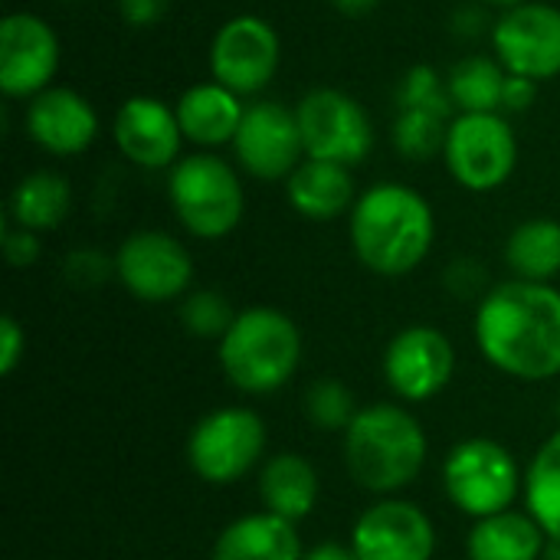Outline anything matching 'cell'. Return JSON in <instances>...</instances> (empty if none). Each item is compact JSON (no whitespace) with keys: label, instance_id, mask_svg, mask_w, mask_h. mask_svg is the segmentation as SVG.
<instances>
[{"label":"cell","instance_id":"cell-1","mask_svg":"<svg viewBox=\"0 0 560 560\" xmlns=\"http://www.w3.org/2000/svg\"><path fill=\"white\" fill-rule=\"evenodd\" d=\"M482 358L528 384L560 374V289L551 282L509 279L492 285L476 308Z\"/></svg>","mask_w":560,"mask_h":560},{"label":"cell","instance_id":"cell-5","mask_svg":"<svg viewBox=\"0 0 560 560\" xmlns=\"http://www.w3.org/2000/svg\"><path fill=\"white\" fill-rule=\"evenodd\" d=\"M167 200L180 226L197 240L230 236L246 210L243 180L230 161L210 151L184 154L167 177Z\"/></svg>","mask_w":560,"mask_h":560},{"label":"cell","instance_id":"cell-28","mask_svg":"<svg viewBox=\"0 0 560 560\" xmlns=\"http://www.w3.org/2000/svg\"><path fill=\"white\" fill-rule=\"evenodd\" d=\"M450 125H453L450 112H436V108H400L397 112V121L390 128V138H394V148L407 161H430V158L443 154Z\"/></svg>","mask_w":560,"mask_h":560},{"label":"cell","instance_id":"cell-26","mask_svg":"<svg viewBox=\"0 0 560 560\" xmlns=\"http://www.w3.org/2000/svg\"><path fill=\"white\" fill-rule=\"evenodd\" d=\"M525 509L545 528L551 545H560V430L541 443L528 463Z\"/></svg>","mask_w":560,"mask_h":560},{"label":"cell","instance_id":"cell-18","mask_svg":"<svg viewBox=\"0 0 560 560\" xmlns=\"http://www.w3.org/2000/svg\"><path fill=\"white\" fill-rule=\"evenodd\" d=\"M26 135L46 154L72 158L89 151L98 138V115L75 89L49 85L26 105Z\"/></svg>","mask_w":560,"mask_h":560},{"label":"cell","instance_id":"cell-24","mask_svg":"<svg viewBox=\"0 0 560 560\" xmlns=\"http://www.w3.org/2000/svg\"><path fill=\"white\" fill-rule=\"evenodd\" d=\"M72 210V187L62 174L56 171H33L26 174L7 203V213L13 226H23L30 233H46L56 230Z\"/></svg>","mask_w":560,"mask_h":560},{"label":"cell","instance_id":"cell-6","mask_svg":"<svg viewBox=\"0 0 560 560\" xmlns=\"http://www.w3.org/2000/svg\"><path fill=\"white\" fill-rule=\"evenodd\" d=\"M443 492L463 515L479 522L515 509L525 479L509 446L476 436L450 450L443 463Z\"/></svg>","mask_w":560,"mask_h":560},{"label":"cell","instance_id":"cell-36","mask_svg":"<svg viewBox=\"0 0 560 560\" xmlns=\"http://www.w3.org/2000/svg\"><path fill=\"white\" fill-rule=\"evenodd\" d=\"M167 3L171 0H118V13L128 26L144 30V26H154L167 13Z\"/></svg>","mask_w":560,"mask_h":560},{"label":"cell","instance_id":"cell-37","mask_svg":"<svg viewBox=\"0 0 560 560\" xmlns=\"http://www.w3.org/2000/svg\"><path fill=\"white\" fill-rule=\"evenodd\" d=\"M538 95V82L525 79V75H509L505 89H502V112H525L532 108Z\"/></svg>","mask_w":560,"mask_h":560},{"label":"cell","instance_id":"cell-23","mask_svg":"<svg viewBox=\"0 0 560 560\" xmlns=\"http://www.w3.org/2000/svg\"><path fill=\"white\" fill-rule=\"evenodd\" d=\"M545 528L532 518V512H499L479 518L466 538L469 560H541L548 548Z\"/></svg>","mask_w":560,"mask_h":560},{"label":"cell","instance_id":"cell-29","mask_svg":"<svg viewBox=\"0 0 560 560\" xmlns=\"http://www.w3.org/2000/svg\"><path fill=\"white\" fill-rule=\"evenodd\" d=\"M302 410H305V420L322 433H345L354 423V417L361 413L351 387H345L335 377H322V381L308 384Z\"/></svg>","mask_w":560,"mask_h":560},{"label":"cell","instance_id":"cell-38","mask_svg":"<svg viewBox=\"0 0 560 560\" xmlns=\"http://www.w3.org/2000/svg\"><path fill=\"white\" fill-rule=\"evenodd\" d=\"M302 560H358V555L351 551V545L325 541V545H315L312 551H305V558Z\"/></svg>","mask_w":560,"mask_h":560},{"label":"cell","instance_id":"cell-13","mask_svg":"<svg viewBox=\"0 0 560 560\" xmlns=\"http://www.w3.org/2000/svg\"><path fill=\"white\" fill-rule=\"evenodd\" d=\"M495 59L509 75L548 82L560 75V10L541 0L505 10L492 23Z\"/></svg>","mask_w":560,"mask_h":560},{"label":"cell","instance_id":"cell-27","mask_svg":"<svg viewBox=\"0 0 560 560\" xmlns=\"http://www.w3.org/2000/svg\"><path fill=\"white\" fill-rule=\"evenodd\" d=\"M505 79H509V72L495 56L459 59L446 75L453 108H459V112H502Z\"/></svg>","mask_w":560,"mask_h":560},{"label":"cell","instance_id":"cell-9","mask_svg":"<svg viewBox=\"0 0 560 560\" xmlns=\"http://www.w3.org/2000/svg\"><path fill=\"white\" fill-rule=\"evenodd\" d=\"M305 158L354 167L374 148V125L364 105L341 89H312L295 105Z\"/></svg>","mask_w":560,"mask_h":560},{"label":"cell","instance_id":"cell-17","mask_svg":"<svg viewBox=\"0 0 560 560\" xmlns=\"http://www.w3.org/2000/svg\"><path fill=\"white\" fill-rule=\"evenodd\" d=\"M112 135H115L118 151L144 171L174 167L180 161L184 131H180L177 112L174 105L154 95L125 98L121 108L115 112Z\"/></svg>","mask_w":560,"mask_h":560},{"label":"cell","instance_id":"cell-32","mask_svg":"<svg viewBox=\"0 0 560 560\" xmlns=\"http://www.w3.org/2000/svg\"><path fill=\"white\" fill-rule=\"evenodd\" d=\"M108 269L115 272V259L108 262L98 249H79V253H69L66 259V276L75 285H98L108 279Z\"/></svg>","mask_w":560,"mask_h":560},{"label":"cell","instance_id":"cell-11","mask_svg":"<svg viewBox=\"0 0 560 560\" xmlns=\"http://www.w3.org/2000/svg\"><path fill=\"white\" fill-rule=\"evenodd\" d=\"M282 62V43L269 20L256 13L230 16L210 43V72L240 98L262 92Z\"/></svg>","mask_w":560,"mask_h":560},{"label":"cell","instance_id":"cell-39","mask_svg":"<svg viewBox=\"0 0 560 560\" xmlns=\"http://www.w3.org/2000/svg\"><path fill=\"white\" fill-rule=\"evenodd\" d=\"M482 23H486V13H482L479 7H476V10L466 7V10L456 13V33H463V36H469V33L476 36V33L482 30Z\"/></svg>","mask_w":560,"mask_h":560},{"label":"cell","instance_id":"cell-35","mask_svg":"<svg viewBox=\"0 0 560 560\" xmlns=\"http://www.w3.org/2000/svg\"><path fill=\"white\" fill-rule=\"evenodd\" d=\"M486 282V269L472 259H456L446 272V285L459 295V299H469L479 292V285Z\"/></svg>","mask_w":560,"mask_h":560},{"label":"cell","instance_id":"cell-4","mask_svg":"<svg viewBox=\"0 0 560 560\" xmlns=\"http://www.w3.org/2000/svg\"><path fill=\"white\" fill-rule=\"evenodd\" d=\"M220 371L243 394H272L292 381L302 361L299 325L269 305H253L236 315L220 338Z\"/></svg>","mask_w":560,"mask_h":560},{"label":"cell","instance_id":"cell-12","mask_svg":"<svg viewBox=\"0 0 560 560\" xmlns=\"http://www.w3.org/2000/svg\"><path fill=\"white\" fill-rule=\"evenodd\" d=\"M233 154L240 167L256 180H289L292 171L305 161L295 108H285L272 98L249 102L233 138Z\"/></svg>","mask_w":560,"mask_h":560},{"label":"cell","instance_id":"cell-33","mask_svg":"<svg viewBox=\"0 0 560 560\" xmlns=\"http://www.w3.org/2000/svg\"><path fill=\"white\" fill-rule=\"evenodd\" d=\"M26 358V331L13 315L0 318V374L10 377Z\"/></svg>","mask_w":560,"mask_h":560},{"label":"cell","instance_id":"cell-41","mask_svg":"<svg viewBox=\"0 0 560 560\" xmlns=\"http://www.w3.org/2000/svg\"><path fill=\"white\" fill-rule=\"evenodd\" d=\"M482 3H489V7H499V10L505 13V10H512V7H522V3H528V0H482Z\"/></svg>","mask_w":560,"mask_h":560},{"label":"cell","instance_id":"cell-22","mask_svg":"<svg viewBox=\"0 0 560 560\" xmlns=\"http://www.w3.org/2000/svg\"><path fill=\"white\" fill-rule=\"evenodd\" d=\"M318 472L302 453H276L259 469V499L262 512H272L285 522H302L318 502Z\"/></svg>","mask_w":560,"mask_h":560},{"label":"cell","instance_id":"cell-25","mask_svg":"<svg viewBox=\"0 0 560 560\" xmlns=\"http://www.w3.org/2000/svg\"><path fill=\"white\" fill-rule=\"evenodd\" d=\"M505 262L515 279L525 282H555L560 276V223L538 217L512 230L505 243Z\"/></svg>","mask_w":560,"mask_h":560},{"label":"cell","instance_id":"cell-14","mask_svg":"<svg viewBox=\"0 0 560 560\" xmlns=\"http://www.w3.org/2000/svg\"><path fill=\"white\" fill-rule=\"evenodd\" d=\"M456 371L453 341L433 325H410L397 331L384 351L387 387L407 404H427L446 390Z\"/></svg>","mask_w":560,"mask_h":560},{"label":"cell","instance_id":"cell-2","mask_svg":"<svg viewBox=\"0 0 560 560\" xmlns=\"http://www.w3.org/2000/svg\"><path fill=\"white\" fill-rule=\"evenodd\" d=\"M351 249L358 262L384 279L413 272L433 249L436 217L430 200L407 184H374L351 207Z\"/></svg>","mask_w":560,"mask_h":560},{"label":"cell","instance_id":"cell-7","mask_svg":"<svg viewBox=\"0 0 560 560\" xmlns=\"http://www.w3.org/2000/svg\"><path fill=\"white\" fill-rule=\"evenodd\" d=\"M446 167L463 190H499L518 164V138L502 112H459L450 125Z\"/></svg>","mask_w":560,"mask_h":560},{"label":"cell","instance_id":"cell-10","mask_svg":"<svg viewBox=\"0 0 560 560\" xmlns=\"http://www.w3.org/2000/svg\"><path fill=\"white\" fill-rule=\"evenodd\" d=\"M115 276L138 302L164 305L190 292L194 259L177 236L164 230H138L121 240L115 253Z\"/></svg>","mask_w":560,"mask_h":560},{"label":"cell","instance_id":"cell-34","mask_svg":"<svg viewBox=\"0 0 560 560\" xmlns=\"http://www.w3.org/2000/svg\"><path fill=\"white\" fill-rule=\"evenodd\" d=\"M3 256L16 269L33 266L39 259V233H30L23 226H7L3 230Z\"/></svg>","mask_w":560,"mask_h":560},{"label":"cell","instance_id":"cell-30","mask_svg":"<svg viewBox=\"0 0 560 560\" xmlns=\"http://www.w3.org/2000/svg\"><path fill=\"white\" fill-rule=\"evenodd\" d=\"M240 312H233L230 299L217 289H197L187 292L180 299V325L194 335V338H213L220 341L230 325L236 322Z\"/></svg>","mask_w":560,"mask_h":560},{"label":"cell","instance_id":"cell-16","mask_svg":"<svg viewBox=\"0 0 560 560\" xmlns=\"http://www.w3.org/2000/svg\"><path fill=\"white\" fill-rule=\"evenodd\" d=\"M351 551L358 560H433L436 532L420 505L390 495L354 522Z\"/></svg>","mask_w":560,"mask_h":560},{"label":"cell","instance_id":"cell-31","mask_svg":"<svg viewBox=\"0 0 560 560\" xmlns=\"http://www.w3.org/2000/svg\"><path fill=\"white\" fill-rule=\"evenodd\" d=\"M400 108H436V112L453 115V98H450L446 79L427 62L407 69V75L397 85V112Z\"/></svg>","mask_w":560,"mask_h":560},{"label":"cell","instance_id":"cell-20","mask_svg":"<svg viewBox=\"0 0 560 560\" xmlns=\"http://www.w3.org/2000/svg\"><path fill=\"white\" fill-rule=\"evenodd\" d=\"M285 197L299 217L315 223H328L338 220L341 213H351L358 200L351 167L331 161H312V158H305L292 171V177L285 180Z\"/></svg>","mask_w":560,"mask_h":560},{"label":"cell","instance_id":"cell-40","mask_svg":"<svg viewBox=\"0 0 560 560\" xmlns=\"http://www.w3.org/2000/svg\"><path fill=\"white\" fill-rule=\"evenodd\" d=\"M381 0H331V7L345 16H364L371 10H377Z\"/></svg>","mask_w":560,"mask_h":560},{"label":"cell","instance_id":"cell-8","mask_svg":"<svg viewBox=\"0 0 560 560\" xmlns=\"http://www.w3.org/2000/svg\"><path fill=\"white\" fill-rule=\"evenodd\" d=\"M266 423L249 407H223L197 420L187 440V463L210 486H233L262 463Z\"/></svg>","mask_w":560,"mask_h":560},{"label":"cell","instance_id":"cell-21","mask_svg":"<svg viewBox=\"0 0 560 560\" xmlns=\"http://www.w3.org/2000/svg\"><path fill=\"white\" fill-rule=\"evenodd\" d=\"M302 541L295 535V525L272 515V512H253L236 522H230L217 541L210 560H302Z\"/></svg>","mask_w":560,"mask_h":560},{"label":"cell","instance_id":"cell-3","mask_svg":"<svg viewBox=\"0 0 560 560\" xmlns=\"http://www.w3.org/2000/svg\"><path fill=\"white\" fill-rule=\"evenodd\" d=\"M427 433L397 404H371L345 430V466L351 479L381 499L413 486L427 466Z\"/></svg>","mask_w":560,"mask_h":560},{"label":"cell","instance_id":"cell-15","mask_svg":"<svg viewBox=\"0 0 560 560\" xmlns=\"http://www.w3.org/2000/svg\"><path fill=\"white\" fill-rule=\"evenodd\" d=\"M59 69L56 30L26 10H13L0 23V89L7 98H36Z\"/></svg>","mask_w":560,"mask_h":560},{"label":"cell","instance_id":"cell-19","mask_svg":"<svg viewBox=\"0 0 560 560\" xmlns=\"http://www.w3.org/2000/svg\"><path fill=\"white\" fill-rule=\"evenodd\" d=\"M174 112L187 141L200 148H220V144H233L246 105L240 102L233 89L213 79V82H197L187 92H180Z\"/></svg>","mask_w":560,"mask_h":560}]
</instances>
